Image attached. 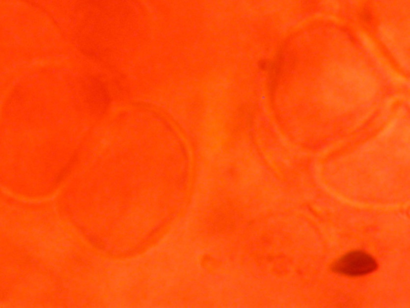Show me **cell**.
Returning <instances> with one entry per match:
<instances>
[{"label":"cell","instance_id":"6da1fadb","mask_svg":"<svg viewBox=\"0 0 410 308\" xmlns=\"http://www.w3.org/2000/svg\"><path fill=\"white\" fill-rule=\"evenodd\" d=\"M378 267V262L373 256L359 250L345 253V255L335 261L331 270L341 276L357 278L373 273Z\"/></svg>","mask_w":410,"mask_h":308},{"label":"cell","instance_id":"7a4b0ae2","mask_svg":"<svg viewBox=\"0 0 410 308\" xmlns=\"http://www.w3.org/2000/svg\"><path fill=\"white\" fill-rule=\"evenodd\" d=\"M87 103L94 112L103 114L110 102L109 92L102 81L96 77H90L83 84Z\"/></svg>","mask_w":410,"mask_h":308},{"label":"cell","instance_id":"3957f363","mask_svg":"<svg viewBox=\"0 0 410 308\" xmlns=\"http://www.w3.org/2000/svg\"><path fill=\"white\" fill-rule=\"evenodd\" d=\"M283 62H284V56H283L282 52L280 51L276 56V60L273 63L271 62V65L268 70L269 72V91L271 92L272 96L273 95L276 90L278 79L281 74Z\"/></svg>","mask_w":410,"mask_h":308},{"label":"cell","instance_id":"277c9868","mask_svg":"<svg viewBox=\"0 0 410 308\" xmlns=\"http://www.w3.org/2000/svg\"><path fill=\"white\" fill-rule=\"evenodd\" d=\"M259 65H260V68L262 70L268 71L269 69V67L271 65V62H268L266 60H261Z\"/></svg>","mask_w":410,"mask_h":308},{"label":"cell","instance_id":"5b68a950","mask_svg":"<svg viewBox=\"0 0 410 308\" xmlns=\"http://www.w3.org/2000/svg\"><path fill=\"white\" fill-rule=\"evenodd\" d=\"M361 18H362V20L364 21H370V20H371V15H370L369 11L365 10V11H363L362 14H361Z\"/></svg>","mask_w":410,"mask_h":308}]
</instances>
